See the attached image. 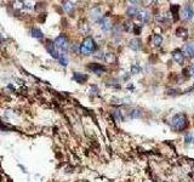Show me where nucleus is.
Wrapping results in <instances>:
<instances>
[{"label": "nucleus", "mask_w": 194, "mask_h": 182, "mask_svg": "<svg viewBox=\"0 0 194 182\" xmlns=\"http://www.w3.org/2000/svg\"><path fill=\"white\" fill-rule=\"evenodd\" d=\"M184 51H186V53H187L188 56H194V44H188V45H186Z\"/></svg>", "instance_id": "13"}, {"label": "nucleus", "mask_w": 194, "mask_h": 182, "mask_svg": "<svg viewBox=\"0 0 194 182\" xmlns=\"http://www.w3.org/2000/svg\"><path fill=\"white\" fill-rule=\"evenodd\" d=\"M73 79L77 81V83H84V81L87 79V75H85V74H82V73H74L73 74Z\"/></svg>", "instance_id": "9"}, {"label": "nucleus", "mask_w": 194, "mask_h": 182, "mask_svg": "<svg viewBox=\"0 0 194 182\" xmlns=\"http://www.w3.org/2000/svg\"><path fill=\"white\" fill-rule=\"evenodd\" d=\"M103 58L107 61V62H113V61L115 60V58H114V55H113V53H107L106 56H103Z\"/></svg>", "instance_id": "19"}, {"label": "nucleus", "mask_w": 194, "mask_h": 182, "mask_svg": "<svg viewBox=\"0 0 194 182\" xmlns=\"http://www.w3.org/2000/svg\"><path fill=\"white\" fill-rule=\"evenodd\" d=\"M101 17H102V15H101L100 9H95V10L92 11V18H93L95 21H100Z\"/></svg>", "instance_id": "15"}, {"label": "nucleus", "mask_w": 194, "mask_h": 182, "mask_svg": "<svg viewBox=\"0 0 194 182\" xmlns=\"http://www.w3.org/2000/svg\"><path fill=\"white\" fill-rule=\"evenodd\" d=\"M87 68L91 72H93V73H96V74H102V73L106 72V68L103 67L102 64H100V63H90L87 66Z\"/></svg>", "instance_id": "5"}, {"label": "nucleus", "mask_w": 194, "mask_h": 182, "mask_svg": "<svg viewBox=\"0 0 194 182\" xmlns=\"http://www.w3.org/2000/svg\"><path fill=\"white\" fill-rule=\"evenodd\" d=\"M32 35L34 37V38H42V33H41L40 29H38V28H35V29L32 30Z\"/></svg>", "instance_id": "17"}, {"label": "nucleus", "mask_w": 194, "mask_h": 182, "mask_svg": "<svg viewBox=\"0 0 194 182\" xmlns=\"http://www.w3.org/2000/svg\"><path fill=\"white\" fill-rule=\"evenodd\" d=\"M71 50L72 51H75V52H80V51H79V48H78V46H75V45H73V46H72Z\"/></svg>", "instance_id": "20"}, {"label": "nucleus", "mask_w": 194, "mask_h": 182, "mask_svg": "<svg viewBox=\"0 0 194 182\" xmlns=\"http://www.w3.org/2000/svg\"><path fill=\"white\" fill-rule=\"evenodd\" d=\"M172 57H174L175 62H177L178 64H182L184 61V55L180 50H176L172 52Z\"/></svg>", "instance_id": "7"}, {"label": "nucleus", "mask_w": 194, "mask_h": 182, "mask_svg": "<svg viewBox=\"0 0 194 182\" xmlns=\"http://www.w3.org/2000/svg\"><path fill=\"white\" fill-rule=\"evenodd\" d=\"M58 61H60V63H61L62 66H64V67L68 64V58L64 56V53H61V56H60Z\"/></svg>", "instance_id": "18"}, {"label": "nucleus", "mask_w": 194, "mask_h": 182, "mask_svg": "<svg viewBox=\"0 0 194 182\" xmlns=\"http://www.w3.org/2000/svg\"><path fill=\"white\" fill-rule=\"evenodd\" d=\"M53 45H55L56 49L61 50L62 52H67V51L69 50V43L67 40V38L63 37V35L57 37V38L55 39V41H53Z\"/></svg>", "instance_id": "3"}, {"label": "nucleus", "mask_w": 194, "mask_h": 182, "mask_svg": "<svg viewBox=\"0 0 194 182\" xmlns=\"http://www.w3.org/2000/svg\"><path fill=\"white\" fill-rule=\"evenodd\" d=\"M137 17H138V20L141 21L142 23H146V22H148V21H149V18H151V15H149V12H148V11H143V12H138Z\"/></svg>", "instance_id": "8"}, {"label": "nucleus", "mask_w": 194, "mask_h": 182, "mask_svg": "<svg viewBox=\"0 0 194 182\" xmlns=\"http://www.w3.org/2000/svg\"><path fill=\"white\" fill-rule=\"evenodd\" d=\"M193 141H194V137H193Z\"/></svg>", "instance_id": "23"}, {"label": "nucleus", "mask_w": 194, "mask_h": 182, "mask_svg": "<svg viewBox=\"0 0 194 182\" xmlns=\"http://www.w3.org/2000/svg\"><path fill=\"white\" fill-rule=\"evenodd\" d=\"M171 126H172V129L177 130V131L183 130L184 128L187 126V117L182 113L176 114L172 118V120H171Z\"/></svg>", "instance_id": "2"}, {"label": "nucleus", "mask_w": 194, "mask_h": 182, "mask_svg": "<svg viewBox=\"0 0 194 182\" xmlns=\"http://www.w3.org/2000/svg\"><path fill=\"white\" fill-rule=\"evenodd\" d=\"M96 50V43L92 38H85L84 41L82 43V45L79 46V51L82 55H90L91 52Z\"/></svg>", "instance_id": "1"}, {"label": "nucleus", "mask_w": 194, "mask_h": 182, "mask_svg": "<svg viewBox=\"0 0 194 182\" xmlns=\"http://www.w3.org/2000/svg\"><path fill=\"white\" fill-rule=\"evenodd\" d=\"M75 8V4L74 3H69V1H66V3H63V9L66 11H72L73 9Z\"/></svg>", "instance_id": "14"}, {"label": "nucleus", "mask_w": 194, "mask_h": 182, "mask_svg": "<svg viewBox=\"0 0 194 182\" xmlns=\"http://www.w3.org/2000/svg\"><path fill=\"white\" fill-rule=\"evenodd\" d=\"M191 73H192V75H194V64L192 66V68H191Z\"/></svg>", "instance_id": "22"}, {"label": "nucleus", "mask_w": 194, "mask_h": 182, "mask_svg": "<svg viewBox=\"0 0 194 182\" xmlns=\"http://www.w3.org/2000/svg\"><path fill=\"white\" fill-rule=\"evenodd\" d=\"M126 13L129 15V16H136V15H138V10L135 8V6H130L129 9H127V11H126Z\"/></svg>", "instance_id": "16"}, {"label": "nucleus", "mask_w": 194, "mask_h": 182, "mask_svg": "<svg viewBox=\"0 0 194 182\" xmlns=\"http://www.w3.org/2000/svg\"><path fill=\"white\" fill-rule=\"evenodd\" d=\"M46 50H47V52L51 55V57H53L55 60H58L60 58V56H61V53L57 51V49L55 48V45H53V43H51V41H49L47 44H46Z\"/></svg>", "instance_id": "4"}, {"label": "nucleus", "mask_w": 194, "mask_h": 182, "mask_svg": "<svg viewBox=\"0 0 194 182\" xmlns=\"http://www.w3.org/2000/svg\"><path fill=\"white\" fill-rule=\"evenodd\" d=\"M153 44L155 46H160L163 44V37L159 35V34H155L153 37Z\"/></svg>", "instance_id": "12"}, {"label": "nucleus", "mask_w": 194, "mask_h": 182, "mask_svg": "<svg viewBox=\"0 0 194 182\" xmlns=\"http://www.w3.org/2000/svg\"><path fill=\"white\" fill-rule=\"evenodd\" d=\"M130 48L135 51H138L141 49V41L138 40V39H132V40L130 41Z\"/></svg>", "instance_id": "10"}, {"label": "nucleus", "mask_w": 194, "mask_h": 182, "mask_svg": "<svg viewBox=\"0 0 194 182\" xmlns=\"http://www.w3.org/2000/svg\"><path fill=\"white\" fill-rule=\"evenodd\" d=\"M100 23H101V27H102L103 30H109L111 28H112V26H111V23H109V21H108V18H103L100 21Z\"/></svg>", "instance_id": "11"}, {"label": "nucleus", "mask_w": 194, "mask_h": 182, "mask_svg": "<svg viewBox=\"0 0 194 182\" xmlns=\"http://www.w3.org/2000/svg\"><path fill=\"white\" fill-rule=\"evenodd\" d=\"M191 141H192V136H191V135H188V136L186 137V142H187V143H189Z\"/></svg>", "instance_id": "21"}, {"label": "nucleus", "mask_w": 194, "mask_h": 182, "mask_svg": "<svg viewBox=\"0 0 194 182\" xmlns=\"http://www.w3.org/2000/svg\"><path fill=\"white\" fill-rule=\"evenodd\" d=\"M194 17V10L192 5H187L183 10V18L184 20H192Z\"/></svg>", "instance_id": "6"}]
</instances>
